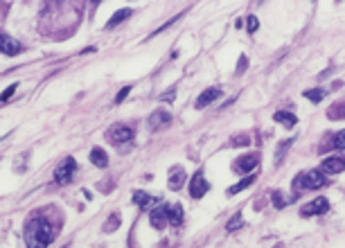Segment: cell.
I'll return each mask as SVG.
<instances>
[{
  "label": "cell",
  "instance_id": "obj_1",
  "mask_svg": "<svg viewBox=\"0 0 345 248\" xmlns=\"http://www.w3.org/2000/svg\"><path fill=\"white\" fill-rule=\"evenodd\" d=\"M54 235H57L54 226L48 219H43V216H34V219H30V221L25 223L27 248H45L54 239Z\"/></svg>",
  "mask_w": 345,
  "mask_h": 248
},
{
  "label": "cell",
  "instance_id": "obj_2",
  "mask_svg": "<svg viewBox=\"0 0 345 248\" xmlns=\"http://www.w3.org/2000/svg\"><path fill=\"white\" fill-rule=\"evenodd\" d=\"M293 185L298 187H303V190H320L325 185V176L320 174V169H311V172H307V174H300L296 180H293Z\"/></svg>",
  "mask_w": 345,
  "mask_h": 248
},
{
  "label": "cell",
  "instance_id": "obj_3",
  "mask_svg": "<svg viewBox=\"0 0 345 248\" xmlns=\"http://www.w3.org/2000/svg\"><path fill=\"white\" fill-rule=\"evenodd\" d=\"M131 138H133V129L129 124H113L106 131V140L111 144H117V147L124 142H131Z\"/></svg>",
  "mask_w": 345,
  "mask_h": 248
},
{
  "label": "cell",
  "instance_id": "obj_4",
  "mask_svg": "<svg viewBox=\"0 0 345 248\" xmlns=\"http://www.w3.org/2000/svg\"><path fill=\"white\" fill-rule=\"evenodd\" d=\"M74 172H77V160L74 158H66L64 163L54 169V183L57 185H68L74 178Z\"/></svg>",
  "mask_w": 345,
  "mask_h": 248
},
{
  "label": "cell",
  "instance_id": "obj_5",
  "mask_svg": "<svg viewBox=\"0 0 345 248\" xmlns=\"http://www.w3.org/2000/svg\"><path fill=\"white\" fill-rule=\"evenodd\" d=\"M257 165H260V153H246V156H239L233 163V172L235 174H248Z\"/></svg>",
  "mask_w": 345,
  "mask_h": 248
},
{
  "label": "cell",
  "instance_id": "obj_6",
  "mask_svg": "<svg viewBox=\"0 0 345 248\" xmlns=\"http://www.w3.org/2000/svg\"><path fill=\"white\" fill-rule=\"evenodd\" d=\"M207 190H210V185H207L203 172H197V174L192 176V180H190V196H192V199H203Z\"/></svg>",
  "mask_w": 345,
  "mask_h": 248
},
{
  "label": "cell",
  "instance_id": "obj_7",
  "mask_svg": "<svg viewBox=\"0 0 345 248\" xmlns=\"http://www.w3.org/2000/svg\"><path fill=\"white\" fill-rule=\"evenodd\" d=\"M327 210H329V201L325 199V196H318V199H313L311 203L303 206L300 214L303 216H316V214H325Z\"/></svg>",
  "mask_w": 345,
  "mask_h": 248
},
{
  "label": "cell",
  "instance_id": "obj_8",
  "mask_svg": "<svg viewBox=\"0 0 345 248\" xmlns=\"http://www.w3.org/2000/svg\"><path fill=\"white\" fill-rule=\"evenodd\" d=\"M219 97H221V88H217V86H210V88H206L201 93V95L197 97V102H194V108H206V106H210L212 102H217Z\"/></svg>",
  "mask_w": 345,
  "mask_h": 248
},
{
  "label": "cell",
  "instance_id": "obj_9",
  "mask_svg": "<svg viewBox=\"0 0 345 248\" xmlns=\"http://www.w3.org/2000/svg\"><path fill=\"white\" fill-rule=\"evenodd\" d=\"M320 172L323 174H341V172H345V160L339 158V156H329V158L323 160Z\"/></svg>",
  "mask_w": 345,
  "mask_h": 248
},
{
  "label": "cell",
  "instance_id": "obj_10",
  "mask_svg": "<svg viewBox=\"0 0 345 248\" xmlns=\"http://www.w3.org/2000/svg\"><path fill=\"white\" fill-rule=\"evenodd\" d=\"M170 124H172V115L167 111H154L151 117H149V129H154V131L167 129Z\"/></svg>",
  "mask_w": 345,
  "mask_h": 248
},
{
  "label": "cell",
  "instance_id": "obj_11",
  "mask_svg": "<svg viewBox=\"0 0 345 248\" xmlns=\"http://www.w3.org/2000/svg\"><path fill=\"white\" fill-rule=\"evenodd\" d=\"M0 48H2V54H7V57H16V54L23 52L21 43L14 41V38H9L7 34H0Z\"/></svg>",
  "mask_w": 345,
  "mask_h": 248
},
{
  "label": "cell",
  "instance_id": "obj_12",
  "mask_svg": "<svg viewBox=\"0 0 345 248\" xmlns=\"http://www.w3.org/2000/svg\"><path fill=\"white\" fill-rule=\"evenodd\" d=\"M183 183H185V169H183L181 165H176V167L170 169V180H167V185H170V190H181Z\"/></svg>",
  "mask_w": 345,
  "mask_h": 248
},
{
  "label": "cell",
  "instance_id": "obj_13",
  "mask_svg": "<svg viewBox=\"0 0 345 248\" xmlns=\"http://www.w3.org/2000/svg\"><path fill=\"white\" fill-rule=\"evenodd\" d=\"M149 221H151V228H156V230H163V228L170 223V221H167V210H165V206L151 210V214H149Z\"/></svg>",
  "mask_w": 345,
  "mask_h": 248
},
{
  "label": "cell",
  "instance_id": "obj_14",
  "mask_svg": "<svg viewBox=\"0 0 345 248\" xmlns=\"http://www.w3.org/2000/svg\"><path fill=\"white\" fill-rule=\"evenodd\" d=\"M165 210H167V221H170L172 226H181L183 219H185L181 203H172V206H165Z\"/></svg>",
  "mask_w": 345,
  "mask_h": 248
},
{
  "label": "cell",
  "instance_id": "obj_15",
  "mask_svg": "<svg viewBox=\"0 0 345 248\" xmlns=\"http://www.w3.org/2000/svg\"><path fill=\"white\" fill-rule=\"evenodd\" d=\"M91 163L95 165V167H100V169H104L108 165V156H106V151L102 147H93V151H91Z\"/></svg>",
  "mask_w": 345,
  "mask_h": 248
},
{
  "label": "cell",
  "instance_id": "obj_16",
  "mask_svg": "<svg viewBox=\"0 0 345 248\" xmlns=\"http://www.w3.org/2000/svg\"><path fill=\"white\" fill-rule=\"evenodd\" d=\"M273 120H276L277 124H282V127H287V129H293L298 124V117L293 115V113H284V111H277L276 115H273Z\"/></svg>",
  "mask_w": 345,
  "mask_h": 248
},
{
  "label": "cell",
  "instance_id": "obj_17",
  "mask_svg": "<svg viewBox=\"0 0 345 248\" xmlns=\"http://www.w3.org/2000/svg\"><path fill=\"white\" fill-rule=\"evenodd\" d=\"M131 11H133V9H117L115 14L111 16V21L106 23V30H113V27H117L120 23H124L129 16H131Z\"/></svg>",
  "mask_w": 345,
  "mask_h": 248
},
{
  "label": "cell",
  "instance_id": "obj_18",
  "mask_svg": "<svg viewBox=\"0 0 345 248\" xmlns=\"http://www.w3.org/2000/svg\"><path fill=\"white\" fill-rule=\"evenodd\" d=\"M327 117L329 120H345V102H336L327 108Z\"/></svg>",
  "mask_w": 345,
  "mask_h": 248
},
{
  "label": "cell",
  "instance_id": "obj_19",
  "mask_svg": "<svg viewBox=\"0 0 345 248\" xmlns=\"http://www.w3.org/2000/svg\"><path fill=\"white\" fill-rule=\"evenodd\" d=\"M253 183H255V174L248 176V178H242L237 185H230L228 190H226V194H228V196H235V194H239V192L246 190V187H248V185H253Z\"/></svg>",
  "mask_w": 345,
  "mask_h": 248
},
{
  "label": "cell",
  "instance_id": "obj_20",
  "mask_svg": "<svg viewBox=\"0 0 345 248\" xmlns=\"http://www.w3.org/2000/svg\"><path fill=\"white\" fill-rule=\"evenodd\" d=\"M154 201L156 199H151L147 192H133V203H136V206H140V210H144V208H147L149 203H154Z\"/></svg>",
  "mask_w": 345,
  "mask_h": 248
},
{
  "label": "cell",
  "instance_id": "obj_21",
  "mask_svg": "<svg viewBox=\"0 0 345 248\" xmlns=\"http://www.w3.org/2000/svg\"><path fill=\"white\" fill-rule=\"evenodd\" d=\"M239 228H244V216H242V212H235L233 219L226 223V230H228V232H235V230H239Z\"/></svg>",
  "mask_w": 345,
  "mask_h": 248
},
{
  "label": "cell",
  "instance_id": "obj_22",
  "mask_svg": "<svg viewBox=\"0 0 345 248\" xmlns=\"http://www.w3.org/2000/svg\"><path fill=\"white\" fill-rule=\"evenodd\" d=\"M307 100H311V102H320L325 97V90L323 88H309V90H305L303 93Z\"/></svg>",
  "mask_w": 345,
  "mask_h": 248
},
{
  "label": "cell",
  "instance_id": "obj_23",
  "mask_svg": "<svg viewBox=\"0 0 345 248\" xmlns=\"http://www.w3.org/2000/svg\"><path fill=\"white\" fill-rule=\"evenodd\" d=\"M246 144H250V138L248 136H235L233 140H230V147H246Z\"/></svg>",
  "mask_w": 345,
  "mask_h": 248
},
{
  "label": "cell",
  "instance_id": "obj_24",
  "mask_svg": "<svg viewBox=\"0 0 345 248\" xmlns=\"http://www.w3.org/2000/svg\"><path fill=\"white\" fill-rule=\"evenodd\" d=\"M117 226H120V214H111V216H108V221L104 223V230H106V232H113Z\"/></svg>",
  "mask_w": 345,
  "mask_h": 248
},
{
  "label": "cell",
  "instance_id": "obj_25",
  "mask_svg": "<svg viewBox=\"0 0 345 248\" xmlns=\"http://www.w3.org/2000/svg\"><path fill=\"white\" fill-rule=\"evenodd\" d=\"M332 147L345 149V129H343V131H339V133L334 136V140H332Z\"/></svg>",
  "mask_w": 345,
  "mask_h": 248
},
{
  "label": "cell",
  "instance_id": "obj_26",
  "mask_svg": "<svg viewBox=\"0 0 345 248\" xmlns=\"http://www.w3.org/2000/svg\"><path fill=\"white\" fill-rule=\"evenodd\" d=\"M271 199H273V206H276V208H284L289 203V201L284 199L280 192H271Z\"/></svg>",
  "mask_w": 345,
  "mask_h": 248
},
{
  "label": "cell",
  "instance_id": "obj_27",
  "mask_svg": "<svg viewBox=\"0 0 345 248\" xmlns=\"http://www.w3.org/2000/svg\"><path fill=\"white\" fill-rule=\"evenodd\" d=\"M291 142H293V140H291V138H289L287 142H282L280 147H277V151H276V165H280V163H282V153L287 151V147H289V144H291Z\"/></svg>",
  "mask_w": 345,
  "mask_h": 248
},
{
  "label": "cell",
  "instance_id": "obj_28",
  "mask_svg": "<svg viewBox=\"0 0 345 248\" xmlns=\"http://www.w3.org/2000/svg\"><path fill=\"white\" fill-rule=\"evenodd\" d=\"M246 27H248V32H250V34L257 32V27H260V21H257L255 16H248V18H246Z\"/></svg>",
  "mask_w": 345,
  "mask_h": 248
},
{
  "label": "cell",
  "instance_id": "obj_29",
  "mask_svg": "<svg viewBox=\"0 0 345 248\" xmlns=\"http://www.w3.org/2000/svg\"><path fill=\"white\" fill-rule=\"evenodd\" d=\"M129 93H131V86H124L122 90H120V93H117V97H115V104H122L124 100H127V95Z\"/></svg>",
  "mask_w": 345,
  "mask_h": 248
},
{
  "label": "cell",
  "instance_id": "obj_30",
  "mask_svg": "<svg viewBox=\"0 0 345 248\" xmlns=\"http://www.w3.org/2000/svg\"><path fill=\"white\" fill-rule=\"evenodd\" d=\"M176 97V88H170V90H165L163 95H158V100L160 102H172Z\"/></svg>",
  "mask_w": 345,
  "mask_h": 248
},
{
  "label": "cell",
  "instance_id": "obj_31",
  "mask_svg": "<svg viewBox=\"0 0 345 248\" xmlns=\"http://www.w3.org/2000/svg\"><path fill=\"white\" fill-rule=\"evenodd\" d=\"M14 93H16V84H11L9 88H7L5 93H2V102H9V97L14 95Z\"/></svg>",
  "mask_w": 345,
  "mask_h": 248
},
{
  "label": "cell",
  "instance_id": "obj_32",
  "mask_svg": "<svg viewBox=\"0 0 345 248\" xmlns=\"http://www.w3.org/2000/svg\"><path fill=\"white\" fill-rule=\"evenodd\" d=\"M176 18H178V16H174V18H170V21L165 23V25H163V27H158V30H156V32H154V34H151V36H156V34H160V32H165V30H167V27H170V25H174V23H176Z\"/></svg>",
  "mask_w": 345,
  "mask_h": 248
},
{
  "label": "cell",
  "instance_id": "obj_33",
  "mask_svg": "<svg viewBox=\"0 0 345 248\" xmlns=\"http://www.w3.org/2000/svg\"><path fill=\"white\" fill-rule=\"evenodd\" d=\"M246 70V54H242L239 57V68H237V74H242Z\"/></svg>",
  "mask_w": 345,
  "mask_h": 248
}]
</instances>
